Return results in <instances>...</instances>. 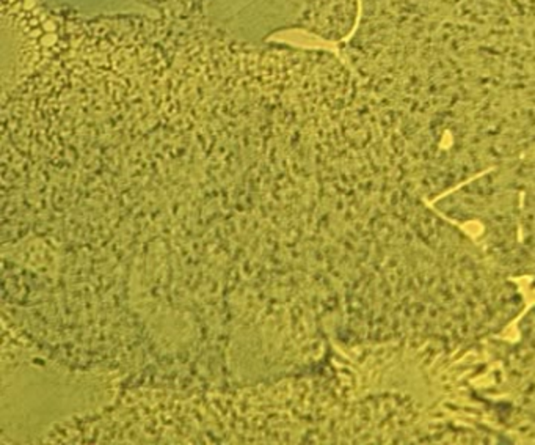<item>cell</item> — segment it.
Returning a JSON list of instances; mask_svg holds the SVG:
<instances>
[{"mask_svg":"<svg viewBox=\"0 0 535 445\" xmlns=\"http://www.w3.org/2000/svg\"><path fill=\"white\" fill-rule=\"evenodd\" d=\"M359 0H211L196 19L240 41L267 43L285 32H302L341 45L353 34Z\"/></svg>","mask_w":535,"mask_h":445,"instance_id":"cell-1","label":"cell"},{"mask_svg":"<svg viewBox=\"0 0 535 445\" xmlns=\"http://www.w3.org/2000/svg\"><path fill=\"white\" fill-rule=\"evenodd\" d=\"M146 13L171 19L196 18L211 0H135Z\"/></svg>","mask_w":535,"mask_h":445,"instance_id":"cell-2","label":"cell"}]
</instances>
